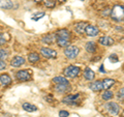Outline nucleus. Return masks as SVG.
<instances>
[{
	"mask_svg": "<svg viewBox=\"0 0 124 117\" xmlns=\"http://www.w3.org/2000/svg\"><path fill=\"white\" fill-rule=\"evenodd\" d=\"M56 38V35L55 34H46V36L42 37V42H45V44H48V45H51L54 42Z\"/></svg>",
	"mask_w": 124,
	"mask_h": 117,
	"instance_id": "obj_18",
	"label": "nucleus"
},
{
	"mask_svg": "<svg viewBox=\"0 0 124 117\" xmlns=\"http://www.w3.org/2000/svg\"><path fill=\"white\" fill-rule=\"evenodd\" d=\"M85 33H86L88 36H96L99 33V28L97 26L87 25L86 29H85Z\"/></svg>",
	"mask_w": 124,
	"mask_h": 117,
	"instance_id": "obj_7",
	"label": "nucleus"
},
{
	"mask_svg": "<svg viewBox=\"0 0 124 117\" xmlns=\"http://www.w3.org/2000/svg\"><path fill=\"white\" fill-rule=\"evenodd\" d=\"M55 90L57 92H65V91H67L69 90V84L66 85V84H57L56 85V87H55Z\"/></svg>",
	"mask_w": 124,
	"mask_h": 117,
	"instance_id": "obj_20",
	"label": "nucleus"
},
{
	"mask_svg": "<svg viewBox=\"0 0 124 117\" xmlns=\"http://www.w3.org/2000/svg\"><path fill=\"white\" fill-rule=\"evenodd\" d=\"M28 60L31 63H35V62L39 61V55L37 53H30L28 55Z\"/></svg>",
	"mask_w": 124,
	"mask_h": 117,
	"instance_id": "obj_23",
	"label": "nucleus"
},
{
	"mask_svg": "<svg viewBox=\"0 0 124 117\" xmlns=\"http://www.w3.org/2000/svg\"><path fill=\"white\" fill-rule=\"evenodd\" d=\"M94 77H95V74H94V72H93L91 68H89V67L85 68V71H84V78L87 81L93 80V79H94Z\"/></svg>",
	"mask_w": 124,
	"mask_h": 117,
	"instance_id": "obj_14",
	"label": "nucleus"
},
{
	"mask_svg": "<svg viewBox=\"0 0 124 117\" xmlns=\"http://www.w3.org/2000/svg\"><path fill=\"white\" fill-rule=\"evenodd\" d=\"M85 48H86V50L89 53H94L96 51V45L93 42H88L86 46H85Z\"/></svg>",
	"mask_w": 124,
	"mask_h": 117,
	"instance_id": "obj_22",
	"label": "nucleus"
},
{
	"mask_svg": "<svg viewBox=\"0 0 124 117\" xmlns=\"http://www.w3.org/2000/svg\"><path fill=\"white\" fill-rule=\"evenodd\" d=\"M90 89L93 91H100L103 90V86H102V81H95L93 83L90 84Z\"/></svg>",
	"mask_w": 124,
	"mask_h": 117,
	"instance_id": "obj_12",
	"label": "nucleus"
},
{
	"mask_svg": "<svg viewBox=\"0 0 124 117\" xmlns=\"http://www.w3.org/2000/svg\"><path fill=\"white\" fill-rule=\"evenodd\" d=\"M86 27H87V23H85V22H80V23H77L76 26H75V29L78 33H80V34H82L85 32V29H86Z\"/></svg>",
	"mask_w": 124,
	"mask_h": 117,
	"instance_id": "obj_15",
	"label": "nucleus"
},
{
	"mask_svg": "<svg viewBox=\"0 0 124 117\" xmlns=\"http://www.w3.org/2000/svg\"><path fill=\"white\" fill-rule=\"evenodd\" d=\"M81 1H85V0H81Z\"/></svg>",
	"mask_w": 124,
	"mask_h": 117,
	"instance_id": "obj_38",
	"label": "nucleus"
},
{
	"mask_svg": "<svg viewBox=\"0 0 124 117\" xmlns=\"http://www.w3.org/2000/svg\"><path fill=\"white\" fill-rule=\"evenodd\" d=\"M40 53L42 54V56H45L46 58H56L57 57V52L55 50H52L50 48H41Z\"/></svg>",
	"mask_w": 124,
	"mask_h": 117,
	"instance_id": "obj_6",
	"label": "nucleus"
},
{
	"mask_svg": "<svg viewBox=\"0 0 124 117\" xmlns=\"http://www.w3.org/2000/svg\"><path fill=\"white\" fill-rule=\"evenodd\" d=\"M99 71H100V72H101V73H102V72H103V73H104V72H106V71H104V68H103V65H101V66H100Z\"/></svg>",
	"mask_w": 124,
	"mask_h": 117,
	"instance_id": "obj_34",
	"label": "nucleus"
},
{
	"mask_svg": "<svg viewBox=\"0 0 124 117\" xmlns=\"http://www.w3.org/2000/svg\"><path fill=\"white\" fill-rule=\"evenodd\" d=\"M81 68L75 65H69L64 68V76L67 78H76L80 74Z\"/></svg>",
	"mask_w": 124,
	"mask_h": 117,
	"instance_id": "obj_3",
	"label": "nucleus"
},
{
	"mask_svg": "<svg viewBox=\"0 0 124 117\" xmlns=\"http://www.w3.org/2000/svg\"><path fill=\"white\" fill-rule=\"evenodd\" d=\"M117 99L120 100H124V87L123 88H120L118 92H117Z\"/></svg>",
	"mask_w": 124,
	"mask_h": 117,
	"instance_id": "obj_28",
	"label": "nucleus"
},
{
	"mask_svg": "<svg viewBox=\"0 0 124 117\" xmlns=\"http://www.w3.org/2000/svg\"><path fill=\"white\" fill-rule=\"evenodd\" d=\"M57 45L61 47V48H66L69 46V41L68 40H63V38L57 37Z\"/></svg>",
	"mask_w": 124,
	"mask_h": 117,
	"instance_id": "obj_24",
	"label": "nucleus"
},
{
	"mask_svg": "<svg viewBox=\"0 0 124 117\" xmlns=\"http://www.w3.org/2000/svg\"><path fill=\"white\" fill-rule=\"evenodd\" d=\"M42 17H45V13H38L36 15H34L32 19L34 21H36V20H39V19H41Z\"/></svg>",
	"mask_w": 124,
	"mask_h": 117,
	"instance_id": "obj_29",
	"label": "nucleus"
},
{
	"mask_svg": "<svg viewBox=\"0 0 124 117\" xmlns=\"http://www.w3.org/2000/svg\"><path fill=\"white\" fill-rule=\"evenodd\" d=\"M58 1H60V2H64V1H66V0H58Z\"/></svg>",
	"mask_w": 124,
	"mask_h": 117,
	"instance_id": "obj_35",
	"label": "nucleus"
},
{
	"mask_svg": "<svg viewBox=\"0 0 124 117\" xmlns=\"http://www.w3.org/2000/svg\"><path fill=\"white\" fill-rule=\"evenodd\" d=\"M113 92L110 91V90H107V91H104L103 92V94H102V99L104 100H111L112 97H113Z\"/></svg>",
	"mask_w": 124,
	"mask_h": 117,
	"instance_id": "obj_25",
	"label": "nucleus"
},
{
	"mask_svg": "<svg viewBox=\"0 0 124 117\" xmlns=\"http://www.w3.org/2000/svg\"><path fill=\"white\" fill-rule=\"evenodd\" d=\"M23 109L27 112H35L37 111V107L34 106L32 104H29V103H24L23 104Z\"/></svg>",
	"mask_w": 124,
	"mask_h": 117,
	"instance_id": "obj_19",
	"label": "nucleus"
},
{
	"mask_svg": "<svg viewBox=\"0 0 124 117\" xmlns=\"http://www.w3.org/2000/svg\"><path fill=\"white\" fill-rule=\"evenodd\" d=\"M106 109H107V111L110 113L111 115L116 116V115L119 114L120 106H119L118 104L114 103V102H110V103H108V104L106 105Z\"/></svg>",
	"mask_w": 124,
	"mask_h": 117,
	"instance_id": "obj_4",
	"label": "nucleus"
},
{
	"mask_svg": "<svg viewBox=\"0 0 124 117\" xmlns=\"http://www.w3.org/2000/svg\"><path fill=\"white\" fill-rule=\"evenodd\" d=\"M25 63V59L21 56H16L13 58V60L10 61V64L11 66H14V67H19V66H21Z\"/></svg>",
	"mask_w": 124,
	"mask_h": 117,
	"instance_id": "obj_9",
	"label": "nucleus"
},
{
	"mask_svg": "<svg viewBox=\"0 0 124 117\" xmlns=\"http://www.w3.org/2000/svg\"><path fill=\"white\" fill-rule=\"evenodd\" d=\"M80 49L77 46H68L64 50V54L68 59H75V58L79 55Z\"/></svg>",
	"mask_w": 124,
	"mask_h": 117,
	"instance_id": "obj_2",
	"label": "nucleus"
},
{
	"mask_svg": "<svg viewBox=\"0 0 124 117\" xmlns=\"http://www.w3.org/2000/svg\"><path fill=\"white\" fill-rule=\"evenodd\" d=\"M110 59H111V61H113V62H118V57H117V55H115V54H113V55L110 56Z\"/></svg>",
	"mask_w": 124,
	"mask_h": 117,
	"instance_id": "obj_32",
	"label": "nucleus"
},
{
	"mask_svg": "<svg viewBox=\"0 0 124 117\" xmlns=\"http://www.w3.org/2000/svg\"><path fill=\"white\" fill-rule=\"evenodd\" d=\"M8 57V52L6 50H3V49H0V60H5L6 58Z\"/></svg>",
	"mask_w": 124,
	"mask_h": 117,
	"instance_id": "obj_27",
	"label": "nucleus"
},
{
	"mask_svg": "<svg viewBox=\"0 0 124 117\" xmlns=\"http://www.w3.org/2000/svg\"><path fill=\"white\" fill-rule=\"evenodd\" d=\"M111 17L113 20L120 22L124 20V9L122 6L120 5H115L112 9V13H111Z\"/></svg>",
	"mask_w": 124,
	"mask_h": 117,
	"instance_id": "obj_1",
	"label": "nucleus"
},
{
	"mask_svg": "<svg viewBox=\"0 0 124 117\" xmlns=\"http://www.w3.org/2000/svg\"><path fill=\"white\" fill-rule=\"evenodd\" d=\"M122 117H124V111H123V113H122Z\"/></svg>",
	"mask_w": 124,
	"mask_h": 117,
	"instance_id": "obj_37",
	"label": "nucleus"
},
{
	"mask_svg": "<svg viewBox=\"0 0 124 117\" xmlns=\"http://www.w3.org/2000/svg\"><path fill=\"white\" fill-rule=\"evenodd\" d=\"M0 82L7 86V85H9L11 83V78L7 75V74H2V75H0Z\"/></svg>",
	"mask_w": 124,
	"mask_h": 117,
	"instance_id": "obj_16",
	"label": "nucleus"
},
{
	"mask_svg": "<svg viewBox=\"0 0 124 117\" xmlns=\"http://www.w3.org/2000/svg\"><path fill=\"white\" fill-rule=\"evenodd\" d=\"M79 100H80V94L78 93V94H70V95L65 96L62 100V102L66 105H76L79 102Z\"/></svg>",
	"mask_w": 124,
	"mask_h": 117,
	"instance_id": "obj_5",
	"label": "nucleus"
},
{
	"mask_svg": "<svg viewBox=\"0 0 124 117\" xmlns=\"http://www.w3.org/2000/svg\"><path fill=\"white\" fill-rule=\"evenodd\" d=\"M56 35H57V37H60V38H63V40H68L69 41L70 32H69L67 29H61L56 33Z\"/></svg>",
	"mask_w": 124,
	"mask_h": 117,
	"instance_id": "obj_13",
	"label": "nucleus"
},
{
	"mask_svg": "<svg viewBox=\"0 0 124 117\" xmlns=\"http://www.w3.org/2000/svg\"><path fill=\"white\" fill-rule=\"evenodd\" d=\"M45 5L49 8H53L56 5V1L55 0H45Z\"/></svg>",
	"mask_w": 124,
	"mask_h": 117,
	"instance_id": "obj_26",
	"label": "nucleus"
},
{
	"mask_svg": "<svg viewBox=\"0 0 124 117\" xmlns=\"http://www.w3.org/2000/svg\"><path fill=\"white\" fill-rule=\"evenodd\" d=\"M52 81L54 82V83H56V84H66V85H68V84H69L68 80H67L65 77H63V76H58V77H55Z\"/></svg>",
	"mask_w": 124,
	"mask_h": 117,
	"instance_id": "obj_17",
	"label": "nucleus"
},
{
	"mask_svg": "<svg viewBox=\"0 0 124 117\" xmlns=\"http://www.w3.org/2000/svg\"><path fill=\"white\" fill-rule=\"evenodd\" d=\"M69 115V113L67 111H60L59 112V116L60 117H68Z\"/></svg>",
	"mask_w": 124,
	"mask_h": 117,
	"instance_id": "obj_31",
	"label": "nucleus"
},
{
	"mask_svg": "<svg viewBox=\"0 0 124 117\" xmlns=\"http://www.w3.org/2000/svg\"><path fill=\"white\" fill-rule=\"evenodd\" d=\"M115 84V80L113 79H103L102 80V86L103 89H108Z\"/></svg>",
	"mask_w": 124,
	"mask_h": 117,
	"instance_id": "obj_21",
	"label": "nucleus"
},
{
	"mask_svg": "<svg viewBox=\"0 0 124 117\" xmlns=\"http://www.w3.org/2000/svg\"><path fill=\"white\" fill-rule=\"evenodd\" d=\"M98 42L100 45L108 47V46H112L114 44V40L112 37H110V36H101V37H99Z\"/></svg>",
	"mask_w": 124,
	"mask_h": 117,
	"instance_id": "obj_10",
	"label": "nucleus"
},
{
	"mask_svg": "<svg viewBox=\"0 0 124 117\" xmlns=\"http://www.w3.org/2000/svg\"><path fill=\"white\" fill-rule=\"evenodd\" d=\"M14 7V2L11 0H0V8L11 9Z\"/></svg>",
	"mask_w": 124,
	"mask_h": 117,
	"instance_id": "obj_11",
	"label": "nucleus"
},
{
	"mask_svg": "<svg viewBox=\"0 0 124 117\" xmlns=\"http://www.w3.org/2000/svg\"><path fill=\"white\" fill-rule=\"evenodd\" d=\"M4 68H6V63L4 61L0 60V71H2V69H4Z\"/></svg>",
	"mask_w": 124,
	"mask_h": 117,
	"instance_id": "obj_33",
	"label": "nucleus"
},
{
	"mask_svg": "<svg viewBox=\"0 0 124 117\" xmlns=\"http://www.w3.org/2000/svg\"><path fill=\"white\" fill-rule=\"evenodd\" d=\"M5 42H6V40H5V37H4V34L0 33V46L4 45Z\"/></svg>",
	"mask_w": 124,
	"mask_h": 117,
	"instance_id": "obj_30",
	"label": "nucleus"
},
{
	"mask_svg": "<svg viewBox=\"0 0 124 117\" xmlns=\"http://www.w3.org/2000/svg\"><path fill=\"white\" fill-rule=\"evenodd\" d=\"M16 77L19 81H29L31 79V76H30V73L28 71H19L17 74H16Z\"/></svg>",
	"mask_w": 124,
	"mask_h": 117,
	"instance_id": "obj_8",
	"label": "nucleus"
},
{
	"mask_svg": "<svg viewBox=\"0 0 124 117\" xmlns=\"http://www.w3.org/2000/svg\"><path fill=\"white\" fill-rule=\"evenodd\" d=\"M39 1H41V0H35V2H39Z\"/></svg>",
	"mask_w": 124,
	"mask_h": 117,
	"instance_id": "obj_36",
	"label": "nucleus"
}]
</instances>
